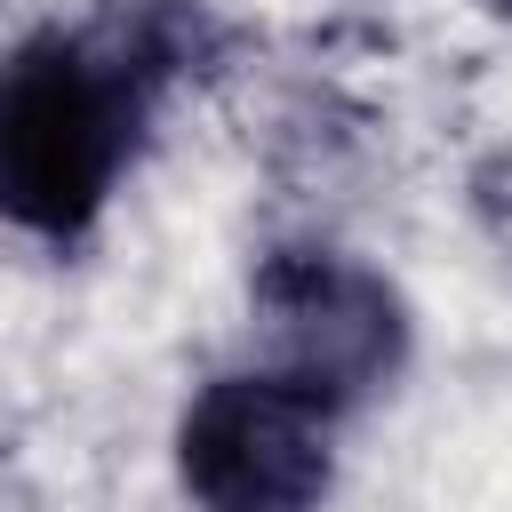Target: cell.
Wrapping results in <instances>:
<instances>
[{
	"instance_id": "obj_2",
	"label": "cell",
	"mask_w": 512,
	"mask_h": 512,
	"mask_svg": "<svg viewBox=\"0 0 512 512\" xmlns=\"http://www.w3.org/2000/svg\"><path fill=\"white\" fill-rule=\"evenodd\" d=\"M336 408L248 368L192 392L176 424V480L200 512H320L336 480Z\"/></svg>"
},
{
	"instance_id": "obj_1",
	"label": "cell",
	"mask_w": 512,
	"mask_h": 512,
	"mask_svg": "<svg viewBox=\"0 0 512 512\" xmlns=\"http://www.w3.org/2000/svg\"><path fill=\"white\" fill-rule=\"evenodd\" d=\"M176 64L168 32L104 24V32H32L0 56V216L72 240L112 200L152 80Z\"/></svg>"
},
{
	"instance_id": "obj_3",
	"label": "cell",
	"mask_w": 512,
	"mask_h": 512,
	"mask_svg": "<svg viewBox=\"0 0 512 512\" xmlns=\"http://www.w3.org/2000/svg\"><path fill=\"white\" fill-rule=\"evenodd\" d=\"M248 304H256V336H264V376H280L328 408L368 400L408 352L400 296L336 248H272L248 280Z\"/></svg>"
},
{
	"instance_id": "obj_4",
	"label": "cell",
	"mask_w": 512,
	"mask_h": 512,
	"mask_svg": "<svg viewBox=\"0 0 512 512\" xmlns=\"http://www.w3.org/2000/svg\"><path fill=\"white\" fill-rule=\"evenodd\" d=\"M488 8H504V16H512V0H488Z\"/></svg>"
}]
</instances>
